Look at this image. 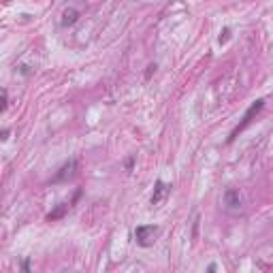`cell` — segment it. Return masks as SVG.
<instances>
[{"label": "cell", "instance_id": "cell-1", "mask_svg": "<svg viewBox=\"0 0 273 273\" xmlns=\"http://www.w3.org/2000/svg\"><path fill=\"white\" fill-rule=\"evenodd\" d=\"M263 107H265V98H258L256 100V103H252L250 107H248V111H246V116H243V120L235 126V131L231 133V137H228V143H233L235 139H237V135L241 133V131H246V128L252 124V120L258 116V113H261L263 111Z\"/></svg>", "mask_w": 273, "mask_h": 273}, {"label": "cell", "instance_id": "cell-9", "mask_svg": "<svg viewBox=\"0 0 273 273\" xmlns=\"http://www.w3.org/2000/svg\"><path fill=\"white\" fill-rule=\"evenodd\" d=\"M228 34H231V28H224V30H222V34H220V43H226Z\"/></svg>", "mask_w": 273, "mask_h": 273}, {"label": "cell", "instance_id": "cell-4", "mask_svg": "<svg viewBox=\"0 0 273 273\" xmlns=\"http://www.w3.org/2000/svg\"><path fill=\"white\" fill-rule=\"evenodd\" d=\"M171 192V186L169 184H165L162 179H158L156 181V186H154V194H152V205L156 207V205H160L162 201L167 198V194Z\"/></svg>", "mask_w": 273, "mask_h": 273}, {"label": "cell", "instance_id": "cell-5", "mask_svg": "<svg viewBox=\"0 0 273 273\" xmlns=\"http://www.w3.org/2000/svg\"><path fill=\"white\" fill-rule=\"evenodd\" d=\"M75 171H77V160H68L66 165H62V169L56 173V177H53V181H66V179H70L75 175Z\"/></svg>", "mask_w": 273, "mask_h": 273}, {"label": "cell", "instance_id": "cell-6", "mask_svg": "<svg viewBox=\"0 0 273 273\" xmlns=\"http://www.w3.org/2000/svg\"><path fill=\"white\" fill-rule=\"evenodd\" d=\"M77 20H79V11L70 7V9H66V11L62 13V20H60V24H62V26H73Z\"/></svg>", "mask_w": 273, "mask_h": 273}, {"label": "cell", "instance_id": "cell-8", "mask_svg": "<svg viewBox=\"0 0 273 273\" xmlns=\"http://www.w3.org/2000/svg\"><path fill=\"white\" fill-rule=\"evenodd\" d=\"M7 107H9V94L7 90H3V111H7Z\"/></svg>", "mask_w": 273, "mask_h": 273}, {"label": "cell", "instance_id": "cell-2", "mask_svg": "<svg viewBox=\"0 0 273 273\" xmlns=\"http://www.w3.org/2000/svg\"><path fill=\"white\" fill-rule=\"evenodd\" d=\"M158 235H160V228L154 226V224H141L135 228V241L139 243L141 248H150L156 243Z\"/></svg>", "mask_w": 273, "mask_h": 273}, {"label": "cell", "instance_id": "cell-7", "mask_svg": "<svg viewBox=\"0 0 273 273\" xmlns=\"http://www.w3.org/2000/svg\"><path fill=\"white\" fill-rule=\"evenodd\" d=\"M70 209V203H60L58 207H56L51 213H47V222H53V220H58V218H62V215L66 213Z\"/></svg>", "mask_w": 273, "mask_h": 273}, {"label": "cell", "instance_id": "cell-3", "mask_svg": "<svg viewBox=\"0 0 273 273\" xmlns=\"http://www.w3.org/2000/svg\"><path fill=\"white\" fill-rule=\"evenodd\" d=\"M222 203H224V209H226L228 213H233V215L241 213V209H243V201H241V194H239L237 188H228V190L224 192Z\"/></svg>", "mask_w": 273, "mask_h": 273}]
</instances>
